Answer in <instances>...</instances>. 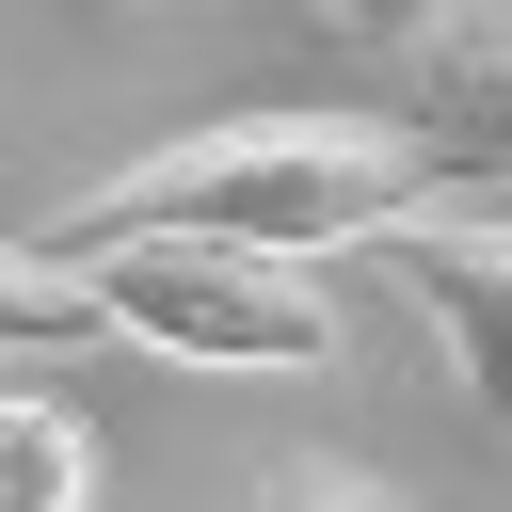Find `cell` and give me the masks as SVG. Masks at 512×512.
I'll use <instances>...</instances> for the list:
<instances>
[{
	"instance_id": "6da1fadb",
	"label": "cell",
	"mask_w": 512,
	"mask_h": 512,
	"mask_svg": "<svg viewBox=\"0 0 512 512\" xmlns=\"http://www.w3.org/2000/svg\"><path fill=\"white\" fill-rule=\"evenodd\" d=\"M448 208V160L400 128V112H224V128H176L144 144L128 176H96L64 224H32L48 256L64 240H144V224H192V240H256V256H368L384 224Z\"/></svg>"
},
{
	"instance_id": "7a4b0ae2",
	"label": "cell",
	"mask_w": 512,
	"mask_h": 512,
	"mask_svg": "<svg viewBox=\"0 0 512 512\" xmlns=\"http://www.w3.org/2000/svg\"><path fill=\"white\" fill-rule=\"evenodd\" d=\"M64 272L96 288V336H128L160 368H336V288L304 256L144 224V240H64Z\"/></svg>"
},
{
	"instance_id": "3957f363",
	"label": "cell",
	"mask_w": 512,
	"mask_h": 512,
	"mask_svg": "<svg viewBox=\"0 0 512 512\" xmlns=\"http://www.w3.org/2000/svg\"><path fill=\"white\" fill-rule=\"evenodd\" d=\"M384 272H400V304L448 336V368H464V400L512 432V192H448V208H416V224H384L368 240Z\"/></svg>"
},
{
	"instance_id": "277c9868",
	"label": "cell",
	"mask_w": 512,
	"mask_h": 512,
	"mask_svg": "<svg viewBox=\"0 0 512 512\" xmlns=\"http://www.w3.org/2000/svg\"><path fill=\"white\" fill-rule=\"evenodd\" d=\"M384 112L448 160V192H512V0H448L384 64Z\"/></svg>"
},
{
	"instance_id": "5b68a950",
	"label": "cell",
	"mask_w": 512,
	"mask_h": 512,
	"mask_svg": "<svg viewBox=\"0 0 512 512\" xmlns=\"http://www.w3.org/2000/svg\"><path fill=\"white\" fill-rule=\"evenodd\" d=\"M0 512H96V432L48 384H0Z\"/></svg>"
},
{
	"instance_id": "8992f818",
	"label": "cell",
	"mask_w": 512,
	"mask_h": 512,
	"mask_svg": "<svg viewBox=\"0 0 512 512\" xmlns=\"http://www.w3.org/2000/svg\"><path fill=\"white\" fill-rule=\"evenodd\" d=\"M96 336V288L48 256V240H0V368H32V352H80Z\"/></svg>"
},
{
	"instance_id": "52a82bcc",
	"label": "cell",
	"mask_w": 512,
	"mask_h": 512,
	"mask_svg": "<svg viewBox=\"0 0 512 512\" xmlns=\"http://www.w3.org/2000/svg\"><path fill=\"white\" fill-rule=\"evenodd\" d=\"M256 512H400V496H384L368 464H272V480H256Z\"/></svg>"
},
{
	"instance_id": "ba28073f",
	"label": "cell",
	"mask_w": 512,
	"mask_h": 512,
	"mask_svg": "<svg viewBox=\"0 0 512 512\" xmlns=\"http://www.w3.org/2000/svg\"><path fill=\"white\" fill-rule=\"evenodd\" d=\"M304 16H320V32H352L368 64H400V48H416V32L448 16V0H304Z\"/></svg>"
},
{
	"instance_id": "9c48e42d",
	"label": "cell",
	"mask_w": 512,
	"mask_h": 512,
	"mask_svg": "<svg viewBox=\"0 0 512 512\" xmlns=\"http://www.w3.org/2000/svg\"><path fill=\"white\" fill-rule=\"evenodd\" d=\"M64 16H144V0H64Z\"/></svg>"
}]
</instances>
